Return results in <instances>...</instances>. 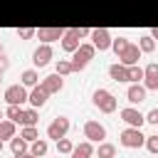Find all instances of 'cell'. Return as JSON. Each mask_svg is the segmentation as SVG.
Returning <instances> with one entry per match:
<instances>
[{
  "label": "cell",
  "mask_w": 158,
  "mask_h": 158,
  "mask_svg": "<svg viewBox=\"0 0 158 158\" xmlns=\"http://www.w3.org/2000/svg\"><path fill=\"white\" fill-rule=\"evenodd\" d=\"M89 32H91V30H86V27H69V30H64V35H62V49L72 54V52L81 44L79 40L86 37Z\"/></svg>",
  "instance_id": "cell-1"
},
{
  "label": "cell",
  "mask_w": 158,
  "mask_h": 158,
  "mask_svg": "<svg viewBox=\"0 0 158 158\" xmlns=\"http://www.w3.org/2000/svg\"><path fill=\"white\" fill-rule=\"evenodd\" d=\"M94 44H79L74 52H72V72H81L86 64H89V59L94 57Z\"/></svg>",
  "instance_id": "cell-2"
},
{
  "label": "cell",
  "mask_w": 158,
  "mask_h": 158,
  "mask_svg": "<svg viewBox=\"0 0 158 158\" xmlns=\"http://www.w3.org/2000/svg\"><path fill=\"white\" fill-rule=\"evenodd\" d=\"M91 99H94V106L99 111H104V114H114L116 111V96L109 89H96Z\"/></svg>",
  "instance_id": "cell-3"
},
{
  "label": "cell",
  "mask_w": 158,
  "mask_h": 158,
  "mask_svg": "<svg viewBox=\"0 0 158 158\" xmlns=\"http://www.w3.org/2000/svg\"><path fill=\"white\" fill-rule=\"evenodd\" d=\"M143 141H146V136L141 133V128L128 126L121 131V146H126V148H138V146H143Z\"/></svg>",
  "instance_id": "cell-4"
},
{
  "label": "cell",
  "mask_w": 158,
  "mask_h": 158,
  "mask_svg": "<svg viewBox=\"0 0 158 158\" xmlns=\"http://www.w3.org/2000/svg\"><path fill=\"white\" fill-rule=\"evenodd\" d=\"M67 131H69V118H67V116H57V118L47 126V136H49V138H54V141L64 138V136H67Z\"/></svg>",
  "instance_id": "cell-5"
},
{
  "label": "cell",
  "mask_w": 158,
  "mask_h": 158,
  "mask_svg": "<svg viewBox=\"0 0 158 158\" xmlns=\"http://www.w3.org/2000/svg\"><path fill=\"white\" fill-rule=\"evenodd\" d=\"M89 35H91V44H94V49H99V52H106V49L111 47V35H109V30H106V27L91 30Z\"/></svg>",
  "instance_id": "cell-6"
},
{
  "label": "cell",
  "mask_w": 158,
  "mask_h": 158,
  "mask_svg": "<svg viewBox=\"0 0 158 158\" xmlns=\"http://www.w3.org/2000/svg\"><path fill=\"white\" fill-rule=\"evenodd\" d=\"M27 96H30L27 94V86H22V84H12V86L5 89V101L7 104H17L20 106V104L27 101Z\"/></svg>",
  "instance_id": "cell-7"
},
{
  "label": "cell",
  "mask_w": 158,
  "mask_h": 158,
  "mask_svg": "<svg viewBox=\"0 0 158 158\" xmlns=\"http://www.w3.org/2000/svg\"><path fill=\"white\" fill-rule=\"evenodd\" d=\"M84 136H86L91 143H101V141L106 138V128H104V123H99V121H86V123H84Z\"/></svg>",
  "instance_id": "cell-8"
},
{
  "label": "cell",
  "mask_w": 158,
  "mask_h": 158,
  "mask_svg": "<svg viewBox=\"0 0 158 158\" xmlns=\"http://www.w3.org/2000/svg\"><path fill=\"white\" fill-rule=\"evenodd\" d=\"M118 116L128 123V126H133V128H141L143 126V121H146V116L138 111V109H133V106H126V109H121L118 111Z\"/></svg>",
  "instance_id": "cell-9"
},
{
  "label": "cell",
  "mask_w": 158,
  "mask_h": 158,
  "mask_svg": "<svg viewBox=\"0 0 158 158\" xmlns=\"http://www.w3.org/2000/svg\"><path fill=\"white\" fill-rule=\"evenodd\" d=\"M138 59H141V49H138V44H126V49L118 54V62L121 64H126V67H131V64H138Z\"/></svg>",
  "instance_id": "cell-10"
},
{
  "label": "cell",
  "mask_w": 158,
  "mask_h": 158,
  "mask_svg": "<svg viewBox=\"0 0 158 158\" xmlns=\"http://www.w3.org/2000/svg\"><path fill=\"white\" fill-rule=\"evenodd\" d=\"M44 44H49V42H54V40H62V35H64V27H40L37 32H35Z\"/></svg>",
  "instance_id": "cell-11"
},
{
  "label": "cell",
  "mask_w": 158,
  "mask_h": 158,
  "mask_svg": "<svg viewBox=\"0 0 158 158\" xmlns=\"http://www.w3.org/2000/svg\"><path fill=\"white\" fill-rule=\"evenodd\" d=\"M49 59H52V47H49V44H40V47L32 52V62H35V67H47Z\"/></svg>",
  "instance_id": "cell-12"
},
{
  "label": "cell",
  "mask_w": 158,
  "mask_h": 158,
  "mask_svg": "<svg viewBox=\"0 0 158 158\" xmlns=\"http://www.w3.org/2000/svg\"><path fill=\"white\" fill-rule=\"evenodd\" d=\"M47 94H57V91H62V86H64V81H62V77L54 72V74H49V77H42V84H40Z\"/></svg>",
  "instance_id": "cell-13"
},
{
  "label": "cell",
  "mask_w": 158,
  "mask_h": 158,
  "mask_svg": "<svg viewBox=\"0 0 158 158\" xmlns=\"http://www.w3.org/2000/svg\"><path fill=\"white\" fill-rule=\"evenodd\" d=\"M143 86L146 89H158V64L156 62H151L143 69Z\"/></svg>",
  "instance_id": "cell-14"
},
{
  "label": "cell",
  "mask_w": 158,
  "mask_h": 158,
  "mask_svg": "<svg viewBox=\"0 0 158 158\" xmlns=\"http://www.w3.org/2000/svg\"><path fill=\"white\" fill-rule=\"evenodd\" d=\"M146 86L143 84H131L128 86V91H126V96H128V101L131 104H141V101H146Z\"/></svg>",
  "instance_id": "cell-15"
},
{
  "label": "cell",
  "mask_w": 158,
  "mask_h": 158,
  "mask_svg": "<svg viewBox=\"0 0 158 158\" xmlns=\"http://www.w3.org/2000/svg\"><path fill=\"white\" fill-rule=\"evenodd\" d=\"M47 96H49V94H47V91H44V89H42L40 84H37V86H32V91H30V96H27V101H30V104H32L35 109H40V106H44V101H47Z\"/></svg>",
  "instance_id": "cell-16"
},
{
  "label": "cell",
  "mask_w": 158,
  "mask_h": 158,
  "mask_svg": "<svg viewBox=\"0 0 158 158\" xmlns=\"http://www.w3.org/2000/svg\"><path fill=\"white\" fill-rule=\"evenodd\" d=\"M109 77L114 79V81H128V67L126 64H111L109 67Z\"/></svg>",
  "instance_id": "cell-17"
},
{
  "label": "cell",
  "mask_w": 158,
  "mask_h": 158,
  "mask_svg": "<svg viewBox=\"0 0 158 158\" xmlns=\"http://www.w3.org/2000/svg\"><path fill=\"white\" fill-rule=\"evenodd\" d=\"M72 156H77V158H91V156H94V146H91V141H84V143L74 146V148H72Z\"/></svg>",
  "instance_id": "cell-18"
},
{
  "label": "cell",
  "mask_w": 158,
  "mask_h": 158,
  "mask_svg": "<svg viewBox=\"0 0 158 158\" xmlns=\"http://www.w3.org/2000/svg\"><path fill=\"white\" fill-rule=\"evenodd\" d=\"M37 121H40V114H37L35 106L32 109H22V118H20L22 126H37Z\"/></svg>",
  "instance_id": "cell-19"
},
{
  "label": "cell",
  "mask_w": 158,
  "mask_h": 158,
  "mask_svg": "<svg viewBox=\"0 0 158 158\" xmlns=\"http://www.w3.org/2000/svg\"><path fill=\"white\" fill-rule=\"evenodd\" d=\"M15 136V121H5V118H0V141H5V138H12Z\"/></svg>",
  "instance_id": "cell-20"
},
{
  "label": "cell",
  "mask_w": 158,
  "mask_h": 158,
  "mask_svg": "<svg viewBox=\"0 0 158 158\" xmlns=\"http://www.w3.org/2000/svg\"><path fill=\"white\" fill-rule=\"evenodd\" d=\"M20 79H22V86H37V81H40V74H37L35 69H25Z\"/></svg>",
  "instance_id": "cell-21"
},
{
  "label": "cell",
  "mask_w": 158,
  "mask_h": 158,
  "mask_svg": "<svg viewBox=\"0 0 158 158\" xmlns=\"http://www.w3.org/2000/svg\"><path fill=\"white\" fill-rule=\"evenodd\" d=\"M47 148H49V146H47V141H44V138H37V141H32V148H30V153H32L35 158H42V156L47 153Z\"/></svg>",
  "instance_id": "cell-22"
},
{
  "label": "cell",
  "mask_w": 158,
  "mask_h": 158,
  "mask_svg": "<svg viewBox=\"0 0 158 158\" xmlns=\"http://www.w3.org/2000/svg\"><path fill=\"white\" fill-rule=\"evenodd\" d=\"M114 156H116V146L101 141V143H99V158H114Z\"/></svg>",
  "instance_id": "cell-23"
},
{
  "label": "cell",
  "mask_w": 158,
  "mask_h": 158,
  "mask_svg": "<svg viewBox=\"0 0 158 158\" xmlns=\"http://www.w3.org/2000/svg\"><path fill=\"white\" fill-rule=\"evenodd\" d=\"M138 49H141V52H153V49H156V40H153L151 35H143V37L138 40Z\"/></svg>",
  "instance_id": "cell-24"
},
{
  "label": "cell",
  "mask_w": 158,
  "mask_h": 158,
  "mask_svg": "<svg viewBox=\"0 0 158 158\" xmlns=\"http://www.w3.org/2000/svg\"><path fill=\"white\" fill-rule=\"evenodd\" d=\"M5 114H7V118H10V121L20 123V118H22V106H17V104H10Z\"/></svg>",
  "instance_id": "cell-25"
},
{
  "label": "cell",
  "mask_w": 158,
  "mask_h": 158,
  "mask_svg": "<svg viewBox=\"0 0 158 158\" xmlns=\"http://www.w3.org/2000/svg\"><path fill=\"white\" fill-rule=\"evenodd\" d=\"M10 148H12L15 153H25V151H27V141H25L22 136H20V138L12 136V138H10Z\"/></svg>",
  "instance_id": "cell-26"
},
{
  "label": "cell",
  "mask_w": 158,
  "mask_h": 158,
  "mask_svg": "<svg viewBox=\"0 0 158 158\" xmlns=\"http://www.w3.org/2000/svg\"><path fill=\"white\" fill-rule=\"evenodd\" d=\"M141 79H143V69H141L138 64H131V67H128V81L138 84Z\"/></svg>",
  "instance_id": "cell-27"
},
{
  "label": "cell",
  "mask_w": 158,
  "mask_h": 158,
  "mask_svg": "<svg viewBox=\"0 0 158 158\" xmlns=\"http://www.w3.org/2000/svg\"><path fill=\"white\" fill-rule=\"evenodd\" d=\"M20 136H22L27 143H32V141H37V138H40V133H37V128H35V126H25V128L20 131Z\"/></svg>",
  "instance_id": "cell-28"
},
{
  "label": "cell",
  "mask_w": 158,
  "mask_h": 158,
  "mask_svg": "<svg viewBox=\"0 0 158 158\" xmlns=\"http://www.w3.org/2000/svg\"><path fill=\"white\" fill-rule=\"evenodd\" d=\"M57 74H59V77L72 74V62H69V59H59V62H57Z\"/></svg>",
  "instance_id": "cell-29"
},
{
  "label": "cell",
  "mask_w": 158,
  "mask_h": 158,
  "mask_svg": "<svg viewBox=\"0 0 158 158\" xmlns=\"http://www.w3.org/2000/svg\"><path fill=\"white\" fill-rule=\"evenodd\" d=\"M126 44H128V40H126V37H116V40H111V49H114L116 54H121V52L126 49Z\"/></svg>",
  "instance_id": "cell-30"
},
{
  "label": "cell",
  "mask_w": 158,
  "mask_h": 158,
  "mask_svg": "<svg viewBox=\"0 0 158 158\" xmlns=\"http://www.w3.org/2000/svg\"><path fill=\"white\" fill-rule=\"evenodd\" d=\"M72 148H74V143H72L69 138H59V141H57V151H59V153H72Z\"/></svg>",
  "instance_id": "cell-31"
},
{
  "label": "cell",
  "mask_w": 158,
  "mask_h": 158,
  "mask_svg": "<svg viewBox=\"0 0 158 158\" xmlns=\"http://www.w3.org/2000/svg\"><path fill=\"white\" fill-rule=\"evenodd\" d=\"M146 148L151 151V153H158V136H146Z\"/></svg>",
  "instance_id": "cell-32"
},
{
  "label": "cell",
  "mask_w": 158,
  "mask_h": 158,
  "mask_svg": "<svg viewBox=\"0 0 158 158\" xmlns=\"http://www.w3.org/2000/svg\"><path fill=\"white\" fill-rule=\"evenodd\" d=\"M35 32H37V30H32V27H20V30H17V37H20V40H30Z\"/></svg>",
  "instance_id": "cell-33"
},
{
  "label": "cell",
  "mask_w": 158,
  "mask_h": 158,
  "mask_svg": "<svg viewBox=\"0 0 158 158\" xmlns=\"http://www.w3.org/2000/svg\"><path fill=\"white\" fill-rule=\"evenodd\" d=\"M146 121H148V123H156V126H158V109H151V111L146 114Z\"/></svg>",
  "instance_id": "cell-34"
},
{
  "label": "cell",
  "mask_w": 158,
  "mask_h": 158,
  "mask_svg": "<svg viewBox=\"0 0 158 158\" xmlns=\"http://www.w3.org/2000/svg\"><path fill=\"white\" fill-rule=\"evenodd\" d=\"M7 67H10V62H7V57H5V54H0V74H2V72H5Z\"/></svg>",
  "instance_id": "cell-35"
},
{
  "label": "cell",
  "mask_w": 158,
  "mask_h": 158,
  "mask_svg": "<svg viewBox=\"0 0 158 158\" xmlns=\"http://www.w3.org/2000/svg\"><path fill=\"white\" fill-rule=\"evenodd\" d=\"M15 158H35V156H32V153H27V151H25V153H15Z\"/></svg>",
  "instance_id": "cell-36"
},
{
  "label": "cell",
  "mask_w": 158,
  "mask_h": 158,
  "mask_svg": "<svg viewBox=\"0 0 158 158\" xmlns=\"http://www.w3.org/2000/svg\"><path fill=\"white\" fill-rule=\"evenodd\" d=\"M151 37H153V40H158V27H153V32H151Z\"/></svg>",
  "instance_id": "cell-37"
},
{
  "label": "cell",
  "mask_w": 158,
  "mask_h": 158,
  "mask_svg": "<svg viewBox=\"0 0 158 158\" xmlns=\"http://www.w3.org/2000/svg\"><path fill=\"white\" fill-rule=\"evenodd\" d=\"M2 52H5V49H2V42H0V54H2Z\"/></svg>",
  "instance_id": "cell-38"
},
{
  "label": "cell",
  "mask_w": 158,
  "mask_h": 158,
  "mask_svg": "<svg viewBox=\"0 0 158 158\" xmlns=\"http://www.w3.org/2000/svg\"><path fill=\"white\" fill-rule=\"evenodd\" d=\"M0 118H2V109H0Z\"/></svg>",
  "instance_id": "cell-39"
},
{
  "label": "cell",
  "mask_w": 158,
  "mask_h": 158,
  "mask_svg": "<svg viewBox=\"0 0 158 158\" xmlns=\"http://www.w3.org/2000/svg\"><path fill=\"white\" fill-rule=\"evenodd\" d=\"M0 151H2V141H0Z\"/></svg>",
  "instance_id": "cell-40"
},
{
  "label": "cell",
  "mask_w": 158,
  "mask_h": 158,
  "mask_svg": "<svg viewBox=\"0 0 158 158\" xmlns=\"http://www.w3.org/2000/svg\"><path fill=\"white\" fill-rule=\"evenodd\" d=\"M72 158H77V156H72Z\"/></svg>",
  "instance_id": "cell-41"
}]
</instances>
